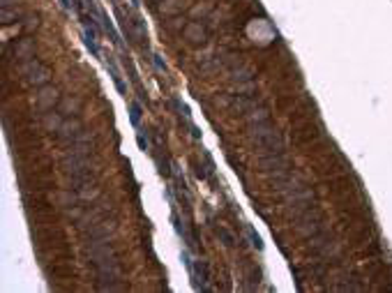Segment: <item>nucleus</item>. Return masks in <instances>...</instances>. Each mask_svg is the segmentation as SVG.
I'll return each mask as SVG.
<instances>
[{"label":"nucleus","mask_w":392,"mask_h":293,"mask_svg":"<svg viewBox=\"0 0 392 293\" xmlns=\"http://www.w3.org/2000/svg\"><path fill=\"white\" fill-rule=\"evenodd\" d=\"M97 272V282L99 284H111V282H122V268H120L118 259L113 256H104V259L90 261Z\"/></svg>","instance_id":"3"},{"label":"nucleus","mask_w":392,"mask_h":293,"mask_svg":"<svg viewBox=\"0 0 392 293\" xmlns=\"http://www.w3.org/2000/svg\"><path fill=\"white\" fill-rule=\"evenodd\" d=\"M83 134V125L79 118H65L58 130V139L65 143H77Z\"/></svg>","instance_id":"7"},{"label":"nucleus","mask_w":392,"mask_h":293,"mask_svg":"<svg viewBox=\"0 0 392 293\" xmlns=\"http://www.w3.org/2000/svg\"><path fill=\"white\" fill-rule=\"evenodd\" d=\"M300 185H305L302 180H300V175L298 173H291V171H286V173H279V175H275L273 178V190H277V192H291V190H295V187H300Z\"/></svg>","instance_id":"8"},{"label":"nucleus","mask_w":392,"mask_h":293,"mask_svg":"<svg viewBox=\"0 0 392 293\" xmlns=\"http://www.w3.org/2000/svg\"><path fill=\"white\" fill-rule=\"evenodd\" d=\"M129 120H132V125H137V127H139V123H141V106H139L137 102L129 104Z\"/></svg>","instance_id":"24"},{"label":"nucleus","mask_w":392,"mask_h":293,"mask_svg":"<svg viewBox=\"0 0 392 293\" xmlns=\"http://www.w3.org/2000/svg\"><path fill=\"white\" fill-rule=\"evenodd\" d=\"M282 199H284V206H286L289 215H293V217H298V215H302L305 210L314 208L311 206V203H314V192H311V187H307V185H300V187H295V190H291V192H284Z\"/></svg>","instance_id":"2"},{"label":"nucleus","mask_w":392,"mask_h":293,"mask_svg":"<svg viewBox=\"0 0 392 293\" xmlns=\"http://www.w3.org/2000/svg\"><path fill=\"white\" fill-rule=\"evenodd\" d=\"M155 3H157V0H155Z\"/></svg>","instance_id":"31"},{"label":"nucleus","mask_w":392,"mask_h":293,"mask_svg":"<svg viewBox=\"0 0 392 293\" xmlns=\"http://www.w3.org/2000/svg\"><path fill=\"white\" fill-rule=\"evenodd\" d=\"M254 106H258L256 104V99H251L249 95H231V111H235V113H242L245 115L247 111H251Z\"/></svg>","instance_id":"12"},{"label":"nucleus","mask_w":392,"mask_h":293,"mask_svg":"<svg viewBox=\"0 0 392 293\" xmlns=\"http://www.w3.org/2000/svg\"><path fill=\"white\" fill-rule=\"evenodd\" d=\"M217 236H219V243H224V247H235V245H238L235 233L229 231L226 226H217Z\"/></svg>","instance_id":"21"},{"label":"nucleus","mask_w":392,"mask_h":293,"mask_svg":"<svg viewBox=\"0 0 392 293\" xmlns=\"http://www.w3.org/2000/svg\"><path fill=\"white\" fill-rule=\"evenodd\" d=\"M233 79L235 81H251L254 79V70L251 67H247V65H238V67H233Z\"/></svg>","instance_id":"22"},{"label":"nucleus","mask_w":392,"mask_h":293,"mask_svg":"<svg viewBox=\"0 0 392 293\" xmlns=\"http://www.w3.org/2000/svg\"><path fill=\"white\" fill-rule=\"evenodd\" d=\"M58 111L65 118H72V115H77L79 113V99H70V97H62L60 99V104H58Z\"/></svg>","instance_id":"18"},{"label":"nucleus","mask_w":392,"mask_h":293,"mask_svg":"<svg viewBox=\"0 0 392 293\" xmlns=\"http://www.w3.org/2000/svg\"><path fill=\"white\" fill-rule=\"evenodd\" d=\"M19 0H0V7H17Z\"/></svg>","instance_id":"29"},{"label":"nucleus","mask_w":392,"mask_h":293,"mask_svg":"<svg viewBox=\"0 0 392 293\" xmlns=\"http://www.w3.org/2000/svg\"><path fill=\"white\" fill-rule=\"evenodd\" d=\"M70 155H79V157H93L95 155V146L88 141H77V143H70Z\"/></svg>","instance_id":"17"},{"label":"nucleus","mask_w":392,"mask_h":293,"mask_svg":"<svg viewBox=\"0 0 392 293\" xmlns=\"http://www.w3.org/2000/svg\"><path fill=\"white\" fill-rule=\"evenodd\" d=\"M60 92H58V88L55 86H51V83H46V86H42L39 88V92H37V106H39V111H53V109H58V104H60Z\"/></svg>","instance_id":"6"},{"label":"nucleus","mask_w":392,"mask_h":293,"mask_svg":"<svg viewBox=\"0 0 392 293\" xmlns=\"http://www.w3.org/2000/svg\"><path fill=\"white\" fill-rule=\"evenodd\" d=\"M247 233H249V238H251V243H254L256 250H263V243H261V238H258V233H254V228L247 226Z\"/></svg>","instance_id":"27"},{"label":"nucleus","mask_w":392,"mask_h":293,"mask_svg":"<svg viewBox=\"0 0 392 293\" xmlns=\"http://www.w3.org/2000/svg\"><path fill=\"white\" fill-rule=\"evenodd\" d=\"M153 60H155V65H157V70H159V72H164V70H166V65L162 63V58H159V55H153Z\"/></svg>","instance_id":"30"},{"label":"nucleus","mask_w":392,"mask_h":293,"mask_svg":"<svg viewBox=\"0 0 392 293\" xmlns=\"http://www.w3.org/2000/svg\"><path fill=\"white\" fill-rule=\"evenodd\" d=\"M245 120H247V125H261V123H268L270 120V111L266 109V106H254L251 111H247L245 113Z\"/></svg>","instance_id":"15"},{"label":"nucleus","mask_w":392,"mask_h":293,"mask_svg":"<svg viewBox=\"0 0 392 293\" xmlns=\"http://www.w3.org/2000/svg\"><path fill=\"white\" fill-rule=\"evenodd\" d=\"M137 141H139V146H141V150H150V141L143 136V132H139L137 134Z\"/></svg>","instance_id":"28"},{"label":"nucleus","mask_w":392,"mask_h":293,"mask_svg":"<svg viewBox=\"0 0 392 293\" xmlns=\"http://www.w3.org/2000/svg\"><path fill=\"white\" fill-rule=\"evenodd\" d=\"M0 21L5 23V26L21 21V10H19V5L17 7H0Z\"/></svg>","instance_id":"19"},{"label":"nucleus","mask_w":392,"mask_h":293,"mask_svg":"<svg viewBox=\"0 0 392 293\" xmlns=\"http://www.w3.org/2000/svg\"><path fill=\"white\" fill-rule=\"evenodd\" d=\"M62 120H65V115L60 113V111H46L44 113V118H42V125H44V130L46 132H51V134H58V130H60V125H62Z\"/></svg>","instance_id":"14"},{"label":"nucleus","mask_w":392,"mask_h":293,"mask_svg":"<svg viewBox=\"0 0 392 293\" xmlns=\"http://www.w3.org/2000/svg\"><path fill=\"white\" fill-rule=\"evenodd\" d=\"M295 222H298V233L305 236V238H311V236L321 233V217H318V212H316L314 208H309V210H305L302 215H298Z\"/></svg>","instance_id":"5"},{"label":"nucleus","mask_w":392,"mask_h":293,"mask_svg":"<svg viewBox=\"0 0 392 293\" xmlns=\"http://www.w3.org/2000/svg\"><path fill=\"white\" fill-rule=\"evenodd\" d=\"M254 90H256L254 81H238V86H235V95H251Z\"/></svg>","instance_id":"23"},{"label":"nucleus","mask_w":392,"mask_h":293,"mask_svg":"<svg viewBox=\"0 0 392 293\" xmlns=\"http://www.w3.org/2000/svg\"><path fill=\"white\" fill-rule=\"evenodd\" d=\"M249 139L261 155H273V152H284V139L273 125V120L261 123V125L249 127Z\"/></svg>","instance_id":"1"},{"label":"nucleus","mask_w":392,"mask_h":293,"mask_svg":"<svg viewBox=\"0 0 392 293\" xmlns=\"http://www.w3.org/2000/svg\"><path fill=\"white\" fill-rule=\"evenodd\" d=\"M106 67H109V72H111V79H113V83H115V88H118L122 95H127V86L122 83V76H120V72H118V67H115V63L113 60H106Z\"/></svg>","instance_id":"20"},{"label":"nucleus","mask_w":392,"mask_h":293,"mask_svg":"<svg viewBox=\"0 0 392 293\" xmlns=\"http://www.w3.org/2000/svg\"><path fill=\"white\" fill-rule=\"evenodd\" d=\"M185 39L189 44H203L208 39V33H206V28L201 26V23H187L185 26Z\"/></svg>","instance_id":"13"},{"label":"nucleus","mask_w":392,"mask_h":293,"mask_svg":"<svg viewBox=\"0 0 392 293\" xmlns=\"http://www.w3.org/2000/svg\"><path fill=\"white\" fill-rule=\"evenodd\" d=\"M39 26V14H26L23 17V28L26 30H35Z\"/></svg>","instance_id":"25"},{"label":"nucleus","mask_w":392,"mask_h":293,"mask_svg":"<svg viewBox=\"0 0 392 293\" xmlns=\"http://www.w3.org/2000/svg\"><path fill=\"white\" fill-rule=\"evenodd\" d=\"M291 168V159L284 155V152H273V155H261L258 159V171L268 175H279L286 173Z\"/></svg>","instance_id":"4"},{"label":"nucleus","mask_w":392,"mask_h":293,"mask_svg":"<svg viewBox=\"0 0 392 293\" xmlns=\"http://www.w3.org/2000/svg\"><path fill=\"white\" fill-rule=\"evenodd\" d=\"M51 76H53V72H51L49 65H39V67H35V70L26 76V81L30 83V86L42 88V86H46V83L51 81Z\"/></svg>","instance_id":"10"},{"label":"nucleus","mask_w":392,"mask_h":293,"mask_svg":"<svg viewBox=\"0 0 392 293\" xmlns=\"http://www.w3.org/2000/svg\"><path fill=\"white\" fill-rule=\"evenodd\" d=\"M39 65H42V63H39L37 58H30V60H26V63H23V65H21V74H23V76H28V74H30V72L35 70V67H39Z\"/></svg>","instance_id":"26"},{"label":"nucleus","mask_w":392,"mask_h":293,"mask_svg":"<svg viewBox=\"0 0 392 293\" xmlns=\"http://www.w3.org/2000/svg\"><path fill=\"white\" fill-rule=\"evenodd\" d=\"M35 51H37V46H35V39H30V37H21L14 44V58L21 60V63L35 58Z\"/></svg>","instance_id":"9"},{"label":"nucleus","mask_w":392,"mask_h":293,"mask_svg":"<svg viewBox=\"0 0 392 293\" xmlns=\"http://www.w3.org/2000/svg\"><path fill=\"white\" fill-rule=\"evenodd\" d=\"M81 35H83V42H86V46H88V49H90V53H93V55H97V58H99L97 33H95L93 28H88V21L83 23V30H81Z\"/></svg>","instance_id":"16"},{"label":"nucleus","mask_w":392,"mask_h":293,"mask_svg":"<svg viewBox=\"0 0 392 293\" xmlns=\"http://www.w3.org/2000/svg\"><path fill=\"white\" fill-rule=\"evenodd\" d=\"M189 272L194 275V279H196V288H203V291H206L208 282H210V268H208L206 261H196V266L191 263Z\"/></svg>","instance_id":"11"}]
</instances>
